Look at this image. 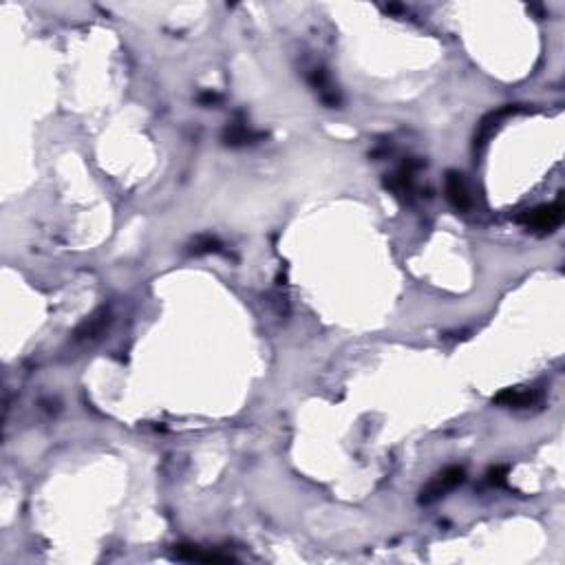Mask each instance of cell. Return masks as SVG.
Wrapping results in <instances>:
<instances>
[{
  "label": "cell",
  "mask_w": 565,
  "mask_h": 565,
  "mask_svg": "<svg viewBox=\"0 0 565 565\" xmlns=\"http://www.w3.org/2000/svg\"><path fill=\"white\" fill-rule=\"evenodd\" d=\"M563 219V208L561 203H548V206H539L532 210H526L517 217L519 223H524L526 228L537 230V232H552Z\"/></svg>",
  "instance_id": "cell-2"
},
{
  "label": "cell",
  "mask_w": 565,
  "mask_h": 565,
  "mask_svg": "<svg viewBox=\"0 0 565 565\" xmlns=\"http://www.w3.org/2000/svg\"><path fill=\"white\" fill-rule=\"evenodd\" d=\"M534 400H537V393L526 391V389H506L494 398L497 404L512 406V409H526V406H530Z\"/></svg>",
  "instance_id": "cell-7"
},
{
  "label": "cell",
  "mask_w": 565,
  "mask_h": 565,
  "mask_svg": "<svg viewBox=\"0 0 565 565\" xmlns=\"http://www.w3.org/2000/svg\"><path fill=\"white\" fill-rule=\"evenodd\" d=\"M504 475H506V466H497L488 472V482L499 486V484H504Z\"/></svg>",
  "instance_id": "cell-9"
},
{
  "label": "cell",
  "mask_w": 565,
  "mask_h": 565,
  "mask_svg": "<svg viewBox=\"0 0 565 565\" xmlns=\"http://www.w3.org/2000/svg\"><path fill=\"white\" fill-rule=\"evenodd\" d=\"M466 480V472L462 466H446L442 472L428 482L420 492V504H435L442 497H446L450 490H455Z\"/></svg>",
  "instance_id": "cell-1"
},
{
  "label": "cell",
  "mask_w": 565,
  "mask_h": 565,
  "mask_svg": "<svg viewBox=\"0 0 565 565\" xmlns=\"http://www.w3.org/2000/svg\"><path fill=\"white\" fill-rule=\"evenodd\" d=\"M219 250H221V243L214 237H199L192 245L195 254H210V252H219Z\"/></svg>",
  "instance_id": "cell-8"
},
{
  "label": "cell",
  "mask_w": 565,
  "mask_h": 565,
  "mask_svg": "<svg viewBox=\"0 0 565 565\" xmlns=\"http://www.w3.org/2000/svg\"><path fill=\"white\" fill-rule=\"evenodd\" d=\"M446 199L450 201V206L460 212H468L472 208V197H470L468 184H466L464 175L457 170L446 172Z\"/></svg>",
  "instance_id": "cell-3"
},
{
  "label": "cell",
  "mask_w": 565,
  "mask_h": 565,
  "mask_svg": "<svg viewBox=\"0 0 565 565\" xmlns=\"http://www.w3.org/2000/svg\"><path fill=\"white\" fill-rule=\"evenodd\" d=\"M175 556L182 559V561H199V563H228V561H232V556L203 552L201 548H195V546H179L175 550Z\"/></svg>",
  "instance_id": "cell-6"
},
{
  "label": "cell",
  "mask_w": 565,
  "mask_h": 565,
  "mask_svg": "<svg viewBox=\"0 0 565 565\" xmlns=\"http://www.w3.org/2000/svg\"><path fill=\"white\" fill-rule=\"evenodd\" d=\"M261 140V133H254L247 124H230L223 133V142L228 146H245V144H254Z\"/></svg>",
  "instance_id": "cell-4"
},
{
  "label": "cell",
  "mask_w": 565,
  "mask_h": 565,
  "mask_svg": "<svg viewBox=\"0 0 565 565\" xmlns=\"http://www.w3.org/2000/svg\"><path fill=\"white\" fill-rule=\"evenodd\" d=\"M108 321H110V313L106 309L98 311L86 323L80 325V329L76 331V341H93V338H98L104 331V327L108 325Z\"/></svg>",
  "instance_id": "cell-5"
}]
</instances>
